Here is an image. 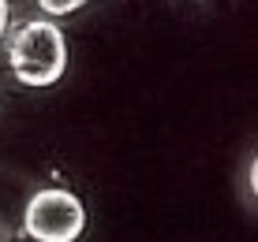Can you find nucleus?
I'll return each mask as SVG.
<instances>
[{
    "mask_svg": "<svg viewBox=\"0 0 258 242\" xmlns=\"http://www.w3.org/2000/svg\"><path fill=\"white\" fill-rule=\"evenodd\" d=\"M8 64L12 75L30 89H45L60 82L68 67V41L56 23L49 19H26L8 38Z\"/></svg>",
    "mask_w": 258,
    "mask_h": 242,
    "instance_id": "obj_1",
    "label": "nucleus"
},
{
    "mask_svg": "<svg viewBox=\"0 0 258 242\" xmlns=\"http://www.w3.org/2000/svg\"><path fill=\"white\" fill-rule=\"evenodd\" d=\"M8 19H12V12H8V0H0V41L8 38Z\"/></svg>",
    "mask_w": 258,
    "mask_h": 242,
    "instance_id": "obj_4",
    "label": "nucleus"
},
{
    "mask_svg": "<svg viewBox=\"0 0 258 242\" xmlns=\"http://www.w3.org/2000/svg\"><path fill=\"white\" fill-rule=\"evenodd\" d=\"M23 227L34 242H75L86 227V209L64 186H45L26 201Z\"/></svg>",
    "mask_w": 258,
    "mask_h": 242,
    "instance_id": "obj_2",
    "label": "nucleus"
},
{
    "mask_svg": "<svg viewBox=\"0 0 258 242\" xmlns=\"http://www.w3.org/2000/svg\"><path fill=\"white\" fill-rule=\"evenodd\" d=\"M38 4H41L45 15H71V12H79L83 4H90V0H38Z\"/></svg>",
    "mask_w": 258,
    "mask_h": 242,
    "instance_id": "obj_3",
    "label": "nucleus"
}]
</instances>
